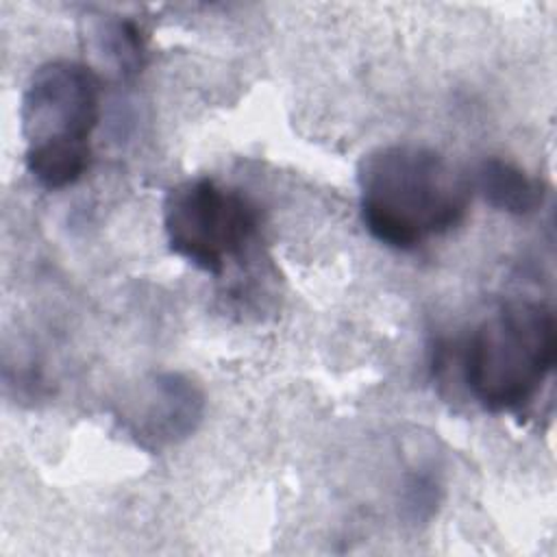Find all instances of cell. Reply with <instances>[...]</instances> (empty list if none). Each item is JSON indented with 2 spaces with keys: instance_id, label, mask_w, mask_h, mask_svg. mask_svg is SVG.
<instances>
[{
  "instance_id": "cell-1",
  "label": "cell",
  "mask_w": 557,
  "mask_h": 557,
  "mask_svg": "<svg viewBox=\"0 0 557 557\" xmlns=\"http://www.w3.org/2000/svg\"><path fill=\"white\" fill-rule=\"evenodd\" d=\"M366 231L394 250H416L459 226L472 185L437 150L418 144L379 146L357 168Z\"/></svg>"
},
{
  "instance_id": "cell-2",
  "label": "cell",
  "mask_w": 557,
  "mask_h": 557,
  "mask_svg": "<svg viewBox=\"0 0 557 557\" xmlns=\"http://www.w3.org/2000/svg\"><path fill=\"white\" fill-rule=\"evenodd\" d=\"M557 359V324L548 305L507 300L470 333L461 376L472 398L492 413L529 405Z\"/></svg>"
},
{
  "instance_id": "cell-3",
  "label": "cell",
  "mask_w": 557,
  "mask_h": 557,
  "mask_svg": "<svg viewBox=\"0 0 557 557\" xmlns=\"http://www.w3.org/2000/svg\"><path fill=\"white\" fill-rule=\"evenodd\" d=\"M259 209L213 178H187L163 200V231L174 255L207 274H222L259 233Z\"/></svg>"
},
{
  "instance_id": "cell-4",
  "label": "cell",
  "mask_w": 557,
  "mask_h": 557,
  "mask_svg": "<svg viewBox=\"0 0 557 557\" xmlns=\"http://www.w3.org/2000/svg\"><path fill=\"white\" fill-rule=\"evenodd\" d=\"M100 120V78L78 61L41 63L28 78L20 122L26 148L91 144Z\"/></svg>"
},
{
  "instance_id": "cell-5",
  "label": "cell",
  "mask_w": 557,
  "mask_h": 557,
  "mask_svg": "<svg viewBox=\"0 0 557 557\" xmlns=\"http://www.w3.org/2000/svg\"><path fill=\"white\" fill-rule=\"evenodd\" d=\"M205 416V394L181 372H159L124 403L122 426L146 450L159 453L187 440Z\"/></svg>"
},
{
  "instance_id": "cell-6",
  "label": "cell",
  "mask_w": 557,
  "mask_h": 557,
  "mask_svg": "<svg viewBox=\"0 0 557 557\" xmlns=\"http://www.w3.org/2000/svg\"><path fill=\"white\" fill-rule=\"evenodd\" d=\"M470 185H474L490 207L511 215H529L540 209L546 198L542 181L531 178L524 170L498 157L483 159Z\"/></svg>"
},
{
  "instance_id": "cell-7",
  "label": "cell",
  "mask_w": 557,
  "mask_h": 557,
  "mask_svg": "<svg viewBox=\"0 0 557 557\" xmlns=\"http://www.w3.org/2000/svg\"><path fill=\"white\" fill-rule=\"evenodd\" d=\"M24 163L41 189L59 191L87 174L91 165V144L26 148Z\"/></svg>"
},
{
  "instance_id": "cell-8",
  "label": "cell",
  "mask_w": 557,
  "mask_h": 557,
  "mask_svg": "<svg viewBox=\"0 0 557 557\" xmlns=\"http://www.w3.org/2000/svg\"><path fill=\"white\" fill-rule=\"evenodd\" d=\"M98 50L122 76H133L144 63V39L135 22L111 20L98 28Z\"/></svg>"
},
{
  "instance_id": "cell-9",
  "label": "cell",
  "mask_w": 557,
  "mask_h": 557,
  "mask_svg": "<svg viewBox=\"0 0 557 557\" xmlns=\"http://www.w3.org/2000/svg\"><path fill=\"white\" fill-rule=\"evenodd\" d=\"M442 487L440 481L429 468H418L413 470L407 481H405V492H403V505L405 513L411 522H426L433 518L437 505H440Z\"/></svg>"
}]
</instances>
